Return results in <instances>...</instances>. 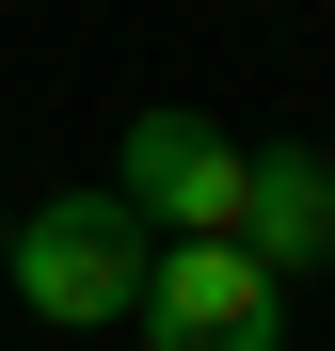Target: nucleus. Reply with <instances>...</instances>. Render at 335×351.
Segmentation results:
<instances>
[{
	"instance_id": "1",
	"label": "nucleus",
	"mask_w": 335,
	"mask_h": 351,
	"mask_svg": "<svg viewBox=\"0 0 335 351\" xmlns=\"http://www.w3.org/2000/svg\"><path fill=\"white\" fill-rule=\"evenodd\" d=\"M144 271H160V223L112 192H48L32 223H16V256H0V287H16V304L48 319V335H96V319H128L144 304Z\"/></svg>"
},
{
	"instance_id": "2",
	"label": "nucleus",
	"mask_w": 335,
	"mask_h": 351,
	"mask_svg": "<svg viewBox=\"0 0 335 351\" xmlns=\"http://www.w3.org/2000/svg\"><path fill=\"white\" fill-rule=\"evenodd\" d=\"M128 335L144 351H288V271H256L240 240H160Z\"/></svg>"
},
{
	"instance_id": "3",
	"label": "nucleus",
	"mask_w": 335,
	"mask_h": 351,
	"mask_svg": "<svg viewBox=\"0 0 335 351\" xmlns=\"http://www.w3.org/2000/svg\"><path fill=\"white\" fill-rule=\"evenodd\" d=\"M240 176H256V144L208 128V112H128V128H112V192H128L160 240H240Z\"/></svg>"
},
{
	"instance_id": "4",
	"label": "nucleus",
	"mask_w": 335,
	"mask_h": 351,
	"mask_svg": "<svg viewBox=\"0 0 335 351\" xmlns=\"http://www.w3.org/2000/svg\"><path fill=\"white\" fill-rule=\"evenodd\" d=\"M240 256H256V271H335V160H319V144H256V176H240Z\"/></svg>"
},
{
	"instance_id": "5",
	"label": "nucleus",
	"mask_w": 335,
	"mask_h": 351,
	"mask_svg": "<svg viewBox=\"0 0 335 351\" xmlns=\"http://www.w3.org/2000/svg\"><path fill=\"white\" fill-rule=\"evenodd\" d=\"M0 256H16V208H0Z\"/></svg>"
}]
</instances>
